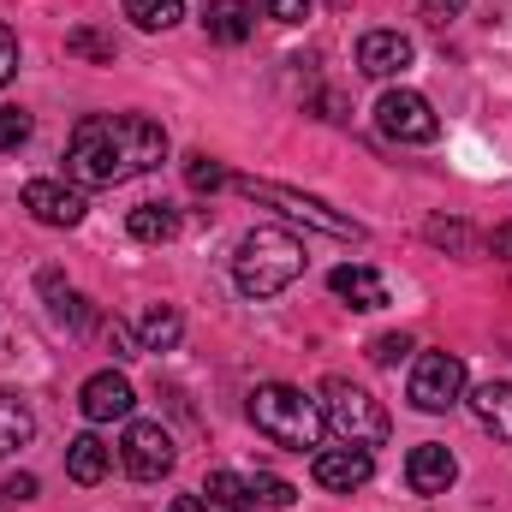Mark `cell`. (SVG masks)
<instances>
[{
	"instance_id": "15",
	"label": "cell",
	"mask_w": 512,
	"mask_h": 512,
	"mask_svg": "<svg viewBox=\"0 0 512 512\" xmlns=\"http://www.w3.org/2000/svg\"><path fill=\"white\" fill-rule=\"evenodd\" d=\"M203 30H209L215 42L239 48V42L256 30V6H251V0H209V12H203Z\"/></svg>"
},
{
	"instance_id": "21",
	"label": "cell",
	"mask_w": 512,
	"mask_h": 512,
	"mask_svg": "<svg viewBox=\"0 0 512 512\" xmlns=\"http://www.w3.org/2000/svg\"><path fill=\"white\" fill-rule=\"evenodd\" d=\"M203 495H209L215 507L256 512V507H251V477H239V471H209V483H203Z\"/></svg>"
},
{
	"instance_id": "4",
	"label": "cell",
	"mask_w": 512,
	"mask_h": 512,
	"mask_svg": "<svg viewBox=\"0 0 512 512\" xmlns=\"http://www.w3.org/2000/svg\"><path fill=\"white\" fill-rule=\"evenodd\" d=\"M316 405H322V423L340 435V447H364V453H370V447H382L387 429H393L382 405H376L364 387H352L346 376H328Z\"/></svg>"
},
{
	"instance_id": "9",
	"label": "cell",
	"mask_w": 512,
	"mask_h": 512,
	"mask_svg": "<svg viewBox=\"0 0 512 512\" xmlns=\"http://www.w3.org/2000/svg\"><path fill=\"white\" fill-rule=\"evenodd\" d=\"M126 471L137 483H161L173 471V435L161 423H131L126 429Z\"/></svg>"
},
{
	"instance_id": "14",
	"label": "cell",
	"mask_w": 512,
	"mask_h": 512,
	"mask_svg": "<svg viewBox=\"0 0 512 512\" xmlns=\"http://www.w3.org/2000/svg\"><path fill=\"white\" fill-rule=\"evenodd\" d=\"M328 286H334V298H346L352 310H382V304H387V280L376 274V268H364V262L334 268V274H328Z\"/></svg>"
},
{
	"instance_id": "33",
	"label": "cell",
	"mask_w": 512,
	"mask_h": 512,
	"mask_svg": "<svg viewBox=\"0 0 512 512\" xmlns=\"http://www.w3.org/2000/svg\"><path fill=\"white\" fill-rule=\"evenodd\" d=\"M465 6H471V0H423V18H429V24H453Z\"/></svg>"
},
{
	"instance_id": "5",
	"label": "cell",
	"mask_w": 512,
	"mask_h": 512,
	"mask_svg": "<svg viewBox=\"0 0 512 512\" xmlns=\"http://www.w3.org/2000/svg\"><path fill=\"white\" fill-rule=\"evenodd\" d=\"M233 185H239L245 197H256V203H268V209H280V215H292V221L328 233V239H364V227H358L352 215H334L328 203H316V197H304V191H292V185H274V179H233Z\"/></svg>"
},
{
	"instance_id": "10",
	"label": "cell",
	"mask_w": 512,
	"mask_h": 512,
	"mask_svg": "<svg viewBox=\"0 0 512 512\" xmlns=\"http://www.w3.org/2000/svg\"><path fill=\"white\" fill-rule=\"evenodd\" d=\"M24 209L42 221V227H78L84 221V191L78 185H60V179H30L24 185Z\"/></svg>"
},
{
	"instance_id": "24",
	"label": "cell",
	"mask_w": 512,
	"mask_h": 512,
	"mask_svg": "<svg viewBox=\"0 0 512 512\" xmlns=\"http://www.w3.org/2000/svg\"><path fill=\"white\" fill-rule=\"evenodd\" d=\"M292 501H298V489H292L286 477H268V471L251 477V507L256 512H280V507H292Z\"/></svg>"
},
{
	"instance_id": "12",
	"label": "cell",
	"mask_w": 512,
	"mask_h": 512,
	"mask_svg": "<svg viewBox=\"0 0 512 512\" xmlns=\"http://www.w3.org/2000/svg\"><path fill=\"white\" fill-rule=\"evenodd\" d=\"M131 405H137V393L120 370H102V376H90L84 393H78V411L90 417V423H114V417H131Z\"/></svg>"
},
{
	"instance_id": "20",
	"label": "cell",
	"mask_w": 512,
	"mask_h": 512,
	"mask_svg": "<svg viewBox=\"0 0 512 512\" xmlns=\"http://www.w3.org/2000/svg\"><path fill=\"white\" fill-rule=\"evenodd\" d=\"M66 471H72V483H102L108 477V447L96 441V435H78V441H66Z\"/></svg>"
},
{
	"instance_id": "11",
	"label": "cell",
	"mask_w": 512,
	"mask_h": 512,
	"mask_svg": "<svg viewBox=\"0 0 512 512\" xmlns=\"http://www.w3.org/2000/svg\"><path fill=\"white\" fill-rule=\"evenodd\" d=\"M453 477H459V459H453L441 441L411 447V459H405V483H411V495H447Z\"/></svg>"
},
{
	"instance_id": "23",
	"label": "cell",
	"mask_w": 512,
	"mask_h": 512,
	"mask_svg": "<svg viewBox=\"0 0 512 512\" xmlns=\"http://www.w3.org/2000/svg\"><path fill=\"white\" fill-rule=\"evenodd\" d=\"M126 18L137 30H167L185 18V0H126Z\"/></svg>"
},
{
	"instance_id": "29",
	"label": "cell",
	"mask_w": 512,
	"mask_h": 512,
	"mask_svg": "<svg viewBox=\"0 0 512 512\" xmlns=\"http://www.w3.org/2000/svg\"><path fill=\"white\" fill-rule=\"evenodd\" d=\"M405 352H411L405 334H382V340H370V358H376V364H399Z\"/></svg>"
},
{
	"instance_id": "19",
	"label": "cell",
	"mask_w": 512,
	"mask_h": 512,
	"mask_svg": "<svg viewBox=\"0 0 512 512\" xmlns=\"http://www.w3.org/2000/svg\"><path fill=\"white\" fill-rule=\"evenodd\" d=\"M137 334H143V352H173V346H179V334H185V322H179V310H173V304H149V310H143V322H137Z\"/></svg>"
},
{
	"instance_id": "27",
	"label": "cell",
	"mask_w": 512,
	"mask_h": 512,
	"mask_svg": "<svg viewBox=\"0 0 512 512\" xmlns=\"http://www.w3.org/2000/svg\"><path fill=\"white\" fill-rule=\"evenodd\" d=\"M30 131H36V120L24 108H0V149H24Z\"/></svg>"
},
{
	"instance_id": "18",
	"label": "cell",
	"mask_w": 512,
	"mask_h": 512,
	"mask_svg": "<svg viewBox=\"0 0 512 512\" xmlns=\"http://www.w3.org/2000/svg\"><path fill=\"white\" fill-rule=\"evenodd\" d=\"M30 435H36L30 405H24L18 393H6V387H0V459H6V453H18V447H30Z\"/></svg>"
},
{
	"instance_id": "25",
	"label": "cell",
	"mask_w": 512,
	"mask_h": 512,
	"mask_svg": "<svg viewBox=\"0 0 512 512\" xmlns=\"http://www.w3.org/2000/svg\"><path fill=\"white\" fill-rule=\"evenodd\" d=\"M185 185H191V191H221V185H233V173H227L221 161H209V155H191V161H185Z\"/></svg>"
},
{
	"instance_id": "31",
	"label": "cell",
	"mask_w": 512,
	"mask_h": 512,
	"mask_svg": "<svg viewBox=\"0 0 512 512\" xmlns=\"http://www.w3.org/2000/svg\"><path fill=\"white\" fill-rule=\"evenodd\" d=\"M102 334H108V346H114V358H137V352H143V346L131 340V328H126V322H102Z\"/></svg>"
},
{
	"instance_id": "6",
	"label": "cell",
	"mask_w": 512,
	"mask_h": 512,
	"mask_svg": "<svg viewBox=\"0 0 512 512\" xmlns=\"http://www.w3.org/2000/svg\"><path fill=\"white\" fill-rule=\"evenodd\" d=\"M405 393H411V405L429 411V417L447 411V405H459V393H465V358H459V352H423Z\"/></svg>"
},
{
	"instance_id": "26",
	"label": "cell",
	"mask_w": 512,
	"mask_h": 512,
	"mask_svg": "<svg viewBox=\"0 0 512 512\" xmlns=\"http://www.w3.org/2000/svg\"><path fill=\"white\" fill-rule=\"evenodd\" d=\"M423 233H429V245H447V251H477V233H471L465 221H429Z\"/></svg>"
},
{
	"instance_id": "22",
	"label": "cell",
	"mask_w": 512,
	"mask_h": 512,
	"mask_svg": "<svg viewBox=\"0 0 512 512\" xmlns=\"http://www.w3.org/2000/svg\"><path fill=\"white\" fill-rule=\"evenodd\" d=\"M66 54H78V60H96V66H114V36L108 30H96V24H78V30H66Z\"/></svg>"
},
{
	"instance_id": "1",
	"label": "cell",
	"mask_w": 512,
	"mask_h": 512,
	"mask_svg": "<svg viewBox=\"0 0 512 512\" xmlns=\"http://www.w3.org/2000/svg\"><path fill=\"white\" fill-rule=\"evenodd\" d=\"M167 161V131L143 114H90L72 126L66 143V167L78 185H96V191H114L137 173H155Z\"/></svg>"
},
{
	"instance_id": "8",
	"label": "cell",
	"mask_w": 512,
	"mask_h": 512,
	"mask_svg": "<svg viewBox=\"0 0 512 512\" xmlns=\"http://www.w3.org/2000/svg\"><path fill=\"white\" fill-rule=\"evenodd\" d=\"M310 477H316V489H328V495H352V489H364V483L376 477V459H370L364 447H328V453L310 459Z\"/></svg>"
},
{
	"instance_id": "2",
	"label": "cell",
	"mask_w": 512,
	"mask_h": 512,
	"mask_svg": "<svg viewBox=\"0 0 512 512\" xmlns=\"http://www.w3.org/2000/svg\"><path fill=\"white\" fill-rule=\"evenodd\" d=\"M304 274V245L280 227H256L239 239V256H233V280L245 298H274L286 292L292 280Z\"/></svg>"
},
{
	"instance_id": "35",
	"label": "cell",
	"mask_w": 512,
	"mask_h": 512,
	"mask_svg": "<svg viewBox=\"0 0 512 512\" xmlns=\"http://www.w3.org/2000/svg\"><path fill=\"white\" fill-rule=\"evenodd\" d=\"M495 251L512 256V227H495Z\"/></svg>"
},
{
	"instance_id": "34",
	"label": "cell",
	"mask_w": 512,
	"mask_h": 512,
	"mask_svg": "<svg viewBox=\"0 0 512 512\" xmlns=\"http://www.w3.org/2000/svg\"><path fill=\"white\" fill-rule=\"evenodd\" d=\"M167 512H209V501H197V495H185V501H173Z\"/></svg>"
},
{
	"instance_id": "30",
	"label": "cell",
	"mask_w": 512,
	"mask_h": 512,
	"mask_svg": "<svg viewBox=\"0 0 512 512\" xmlns=\"http://www.w3.org/2000/svg\"><path fill=\"white\" fill-rule=\"evenodd\" d=\"M0 495H6V507H24V501H36V477H30V471H12Z\"/></svg>"
},
{
	"instance_id": "13",
	"label": "cell",
	"mask_w": 512,
	"mask_h": 512,
	"mask_svg": "<svg viewBox=\"0 0 512 512\" xmlns=\"http://www.w3.org/2000/svg\"><path fill=\"white\" fill-rule=\"evenodd\" d=\"M411 66V36H399V30H370L364 42H358V72L364 78H393V72H405Z\"/></svg>"
},
{
	"instance_id": "16",
	"label": "cell",
	"mask_w": 512,
	"mask_h": 512,
	"mask_svg": "<svg viewBox=\"0 0 512 512\" xmlns=\"http://www.w3.org/2000/svg\"><path fill=\"white\" fill-rule=\"evenodd\" d=\"M471 411H477V423L489 429V435H501L512 441V376L507 382H483L471 393Z\"/></svg>"
},
{
	"instance_id": "7",
	"label": "cell",
	"mask_w": 512,
	"mask_h": 512,
	"mask_svg": "<svg viewBox=\"0 0 512 512\" xmlns=\"http://www.w3.org/2000/svg\"><path fill=\"white\" fill-rule=\"evenodd\" d=\"M376 126L387 137H399V143H435L441 137V120H435L429 96H417V90H387L376 102Z\"/></svg>"
},
{
	"instance_id": "28",
	"label": "cell",
	"mask_w": 512,
	"mask_h": 512,
	"mask_svg": "<svg viewBox=\"0 0 512 512\" xmlns=\"http://www.w3.org/2000/svg\"><path fill=\"white\" fill-rule=\"evenodd\" d=\"M262 18H274V24H304V18H310V0H262Z\"/></svg>"
},
{
	"instance_id": "3",
	"label": "cell",
	"mask_w": 512,
	"mask_h": 512,
	"mask_svg": "<svg viewBox=\"0 0 512 512\" xmlns=\"http://www.w3.org/2000/svg\"><path fill=\"white\" fill-rule=\"evenodd\" d=\"M251 423L274 441V447H292V453H304V447H316L322 441V405L304 393V387H286V382H262L251 393Z\"/></svg>"
},
{
	"instance_id": "32",
	"label": "cell",
	"mask_w": 512,
	"mask_h": 512,
	"mask_svg": "<svg viewBox=\"0 0 512 512\" xmlns=\"http://www.w3.org/2000/svg\"><path fill=\"white\" fill-rule=\"evenodd\" d=\"M12 72H18V36L0 24V90L12 84Z\"/></svg>"
},
{
	"instance_id": "17",
	"label": "cell",
	"mask_w": 512,
	"mask_h": 512,
	"mask_svg": "<svg viewBox=\"0 0 512 512\" xmlns=\"http://www.w3.org/2000/svg\"><path fill=\"white\" fill-rule=\"evenodd\" d=\"M126 233L137 239V245H167L173 233H179V215L167 209V203H137L126 215Z\"/></svg>"
}]
</instances>
